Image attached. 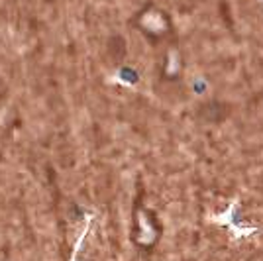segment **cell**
I'll return each instance as SVG.
<instances>
[{
	"mask_svg": "<svg viewBox=\"0 0 263 261\" xmlns=\"http://www.w3.org/2000/svg\"><path fill=\"white\" fill-rule=\"evenodd\" d=\"M163 238V224L154 208L145 207L142 200H136L132 210L130 239L134 248L142 253H152L157 250Z\"/></svg>",
	"mask_w": 263,
	"mask_h": 261,
	"instance_id": "cell-1",
	"label": "cell"
},
{
	"mask_svg": "<svg viewBox=\"0 0 263 261\" xmlns=\"http://www.w3.org/2000/svg\"><path fill=\"white\" fill-rule=\"evenodd\" d=\"M136 28L142 32V35L152 42V44H165L167 40L173 38L175 26L171 16L163 10L157 8L154 4L145 6L138 16H136Z\"/></svg>",
	"mask_w": 263,
	"mask_h": 261,
	"instance_id": "cell-2",
	"label": "cell"
},
{
	"mask_svg": "<svg viewBox=\"0 0 263 261\" xmlns=\"http://www.w3.org/2000/svg\"><path fill=\"white\" fill-rule=\"evenodd\" d=\"M185 73V57L177 45H171L165 51L161 65H159V77L167 83H177Z\"/></svg>",
	"mask_w": 263,
	"mask_h": 261,
	"instance_id": "cell-3",
	"label": "cell"
},
{
	"mask_svg": "<svg viewBox=\"0 0 263 261\" xmlns=\"http://www.w3.org/2000/svg\"><path fill=\"white\" fill-rule=\"evenodd\" d=\"M193 88H195L197 92H204V85H202V81H200V79H198V81H195V83H193Z\"/></svg>",
	"mask_w": 263,
	"mask_h": 261,
	"instance_id": "cell-4",
	"label": "cell"
}]
</instances>
